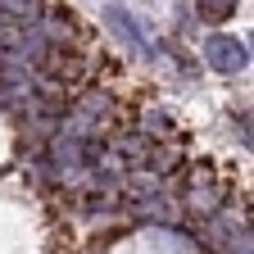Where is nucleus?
Instances as JSON below:
<instances>
[{
    "mask_svg": "<svg viewBox=\"0 0 254 254\" xmlns=\"http://www.w3.org/2000/svg\"><path fill=\"white\" fill-rule=\"evenodd\" d=\"M105 23H109V32L114 37H123L127 46H132L141 59H154V46L145 41V32H141V23H132V14H127L123 5H105Z\"/></svg>",
    "mask_w": 254,
    "mask_h": 254,
    "instance_id": "2",
    "label": "nucleus"
},
{
    "mask_svg": "<svg viewBox=\"0 0 254 254\" xmlns=\"http://www.w3.org/2000/svg\"><path fill=\"white\" fill-rule=\"evenodd\" d=\"M195 9H200L204 23H227L232 9H236V0H195Z\"/></svg>",
    "mask_w": 254,
    "mask_h": 254,
    "instance_id": "3",
    "label": "nucleus"
},
{
    "mask_svg": "<svg viewBox=\"0 0 254 254\" xmlns=\"http://www.w3.org/2000/svg\"><path fill=\"white\" fill-rule=\"evenodd\" d=\"M9 9H18V14H32V9H37V0H9Z\"/></svg>",
    "mask_w": 254,
    "mask_h": 254,
    "instance_id": "4",
    "label": "nucleus"
},
{
    "mask_svg": "<svg viewBox=\"0 0 254 254\" xmlns=\"http://www.w3.org/2000/svg\"><path fill=\"white\" fill-rule=\"evenodd\" d=\"M204 59H209V68H218V73H241L250 64V50L236 37H209L204 41Z\"/></svg>",
    "mask_w": 254,
    "mask_h": 254,
    "instance_id": "1",
    "label": "nucleus"
}]
</instances>
